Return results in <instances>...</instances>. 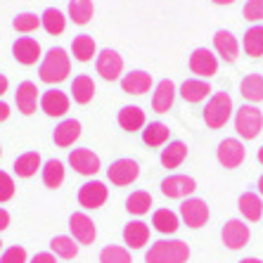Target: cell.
<instances>
[{
  "instance_id": "6da1fadb",
  "label": "cell",
  "mask_w": 263,
  "mask_h": 263,
  "mask_svg": "<svg viewBox=\"0 0 263 263\" xmlns=\"http://www.w3.org/2000/svg\"><path fill=\"white\" fill-rule=\"evenodd\" d=\"M69 71H71V60L64 48H50L38 67V76L43 83H62L67 81Z\"/></svg>"
},
{
  "instance_id": "7a4b0ae2",
  "label": "cell",
  "mask_w": 263,
  "mask_h": 263,
  "mask_svg": "<svg viewBox=\"0 0 263 263\" xmlns=\"http://www.w3.org/2000/svg\"><path fill=\"white\" fill-rule=\"evenodd\" d=\"M190 247L180 239H159L145 254V263H187Z\"/></svg>"
},
{
  "instance_id": "3957f363",
  "label": "cell",
  "mask_w": 263,
  "mask_h": 263,
  "mask_svg": "<svg viewBox=\"0 0 263 263\" xmlns=\"http://www.w3.org/2000/svg\"><path fill=\"white\" fill-rule=\"evenodd\" d=\"M261 128H263V114L256 104H242L235 111V130H237L239 138L254 140V138H258Z\"/></svg>"
},
{
  "instance_id": "277c9868",
  "label": "cell",
  "mask_w": 263,
  "mask_h": 263,
  "mask_svg": "<svg viewBox=\"0 0 263 263\" xmlns=\"http://www.w3.org/2000/svg\"><path fill=\"white\" fill-rule=\"evenodd\" d=\"M233 117V98L228 92H216L214 98L206 102V109H204V121H206L209 128H223Z\"/></svg>"
},
{
  "instance_id": "5b68a950",
  "label": "cell",
  "mask_w": 263,
  "mask_h": 263,
  "mask_svg": "<svg viewBox=\"0 0 263 263\" xmlns=\"http://www.w3.org/2000/svg\"><path fill=\"white\" fill-rule=\"evenodd\" d=\"M138 176H140V166H138L135 159H117L111 161V166L107 168V178L117 187H126V185L135 183Z\"/></svg>"
},
{
  "instance_id": "8992f818",
  "label": "cell",
  "mask_w": 263,
  "mask_h": 263,
  "mask_svg": "<svg viewBox=\"0 0 263 263\" xmlns=\"http://www.w3.org/2000/svg\"><path fill=\"white\" fill-rule=\"evenodd\" d=\"M195 190H197V183L195 178L190 176L176 173V176H166L161 180V195L168 197V199H187Z\"/></svg>"
},
{
  "instance_id": "52a82bcc",
  "label": "cell",
  "mask_w": 263,
  "mask_h": 263,
  "mask_svg": "<svg viewBox=\"0 0 263 263\" xmlns=\"http://www.w3.org/2000/svg\"><path fill=\"white\" fill-rule=\"evenodd\" d=\"M180 218L187 228H204L209 220V206L204 199H197V197H187L183 204H180Z\"/></svg>"
},
{
  "instance_id": "ba28073f",
  "label": "cell",
  "mask_w": 263,
  "mask_h": 263,
  "mask_svg": "<svg viewBox=\"0 0 263 263\" xmlns=\"http://www.w3.org/2000/svg\"><path fill=\"white\" fill-rule=\"evenodd\" d=\"M69 166H71L76 173L81 176H95V173L102 168L100 164V157L88 147H79V149H71L69 152Z\"/></svg>"
},
{
  "instance_id": "9c48e42d",
  "label": "cell",
  "mask_w": 263,
  "mask_h": 263,
  "mask_svg": "<svg viewBox=\"0 0 263 263\" xmlns=\"http://www.w3.org/2000/svg\"><path fill=\"white\" fill-rule=\"evenodd\" d=\"M95 69L104 81H117L123 71V60L117 50L104 48L98 57H95Z\"/></svg>"
},
{
  "instance_id": "30bf717a",
  "label": "cell",
  "mask_w": 263,
  "mask_h": 263,
  "mask_svg": "<svg viewBox=\"0 0 263 263\" xmlns=\"http://www.w3.org/2000/svg\"><path fill=\"white\" fill-rule=\"evenodd\" d=\"M216 157H218V164L223 166V168H237V166L245 161L247 149L237 138H226V140L218 145Z\"/></svg>"
},
{
  "instance_id": "8fae6325",
  "label": "cell",
  "mask_w": 263,
  "mask_h": 263,
  "mask_svg": "<svg viewBox=\"0 0 263 263\" xmlns=\"http://www.w3.org/2000/svg\"><path fill=\"white\" fill-rule=\"evenodd\" d=\"M220 237H223V245L228 247V249H245L247 242H249V226H245V220L239 218H233L228 220L226 226H223V230H220Z\"/></svg>"
},
{
  "instance_id": "7c38bea8",
  "label": "cell",
  "mask_w": 263,
  "mask_h": 263,
  "mask_svg": "<svg viewBox=\"0 0 263 263\" xmlns=\"http://www.w3.org/2000/svg\"><path fill=\"white\" fill-rule=\"evenodd\" d=\"M69 230H71V237L79 242V245H92L95 237H98V228L90 220V216H86L83 211L79 214H71L69 218Z\"/></svg>"
},
{
  "instance_id": "4fadbf2b",
  "label": "cell",
  "mask_w": 263,
  "mask_h": 263,
  "mask_svg": "<svg viewBox=\"0 0 263 263\" xmlns=\"http://www.w3.org/2000/svg\"><path fill=\"white\" fill-rule=\"evenodd\" d=\"M190 71L197 73L199 79H209L218 71V57L209 48H197L190 55Z\"/></svg>"
},
{
  "instance_id": "5bb4252c",
  "label": "cell",
  "mask_w": 263,
  "mask_h": 263,
  "mask_svg": "<svg viewBox=\"0 0 263 263\" xmlns=\"http://www.w3.org/2000/svg\"><path fill=\"white\" fill-rule=\"evenodd\" d=\"M107 185L100 183V180H88V183L81 185L79 190V204L83 209H100L104 202H107Z\"/></svg>"
},
{
  "instance_id": "9a60e30c",
  "label": "cell",
  "mask_w": 263,
  "mask_h": 263,
  "mask_svg": "<svg viewBox=\"0 0 263 263\" xmlns=\"http://www.w3.org/2000/svg\"><path fill=\"white\" fill-rule=\"evenodd\" d=\"M12 55L19 64H24V67H31V64H36L41 60V45H38L36 38L31 36H22L17 38L12 43Z\"/></svg>"
},
{
  "instance_id": "2e32d148",
  "label": "cell",
  "mask_w": 263,
  "mask_h": 263,
  "mask_svg": "<svg viewBox=\"0 0 263 263\" xmlns=\"http://www.w3.org/2000/svg\"><path fill=\"white\" fill-rule=\"evenodd\" d=\"M38 88L36 83H31V81H22L17 86V92H14V102H17V109L22 111V114H33L36 111V107L41 104V98H38Z\"/></svg>"
},
{
  "instance_id": "e0dca14e",
  "label": "cell",
  "mask_w": 263,
  "mask_h": 263,
  "mask_svg": "<svg viewBox=\"0 0 263 263\" xmlns=\"http://www.w3.org/2000/svg\"><path fill=\"white\" fill-rule=\"evenodd\" d=\"M41 109L48 114V117H64L69 111V98L67 92L57 90V88H50L41 95Z\"/></svg>"
},
{
  "instance_id": "ac0fdd59",
  "label": "cell",
  "mask_w": 263,
  "mask_h": 263,
  "mask_svg": "<svg viewBox=\"0 0 263 263\" xmlns=\"http://www.w3.org/2000/svg\"><path fill=\"white\" fill-rule=\"evenodd\" d=\"M173 100H176V83L168 79L159 81L157 88H154V95H152V109L157 114H166V111L173 107Z\"/></svg>"
},
{
  "instance_id": "d6986e66",
  "label": "cell",
  "mask_w": 263,
  "mask_h": 263,
  "mask_svg": "<svg viewBox=\"0 0 263 263\" xmlns=\"http://www.w3.org/2000/svg\"><path fill=\"white\" fill-rule=\"evenodd\" d=\"M152 88V73L147 71H130L121 79V90L128 95H145Z\"/></svg>"
},
{
  "instance_id": "ffe728a7",
  "label": "cell",
  "mask_w": 263,
  "mask_h": 263,
  "mask_svg": "<svg viewBox=\"0 0 263 263\" xmlns=\"http://www.w3.org/2000/svg\"><path fill=\"white\" fill-rule=\"evenodd\" d=\"M214 48H216V55H220V60H226V62H235L239 55V43L230 31H218L216 33Z\"/></svg>"
},
{
  "instance_id": "44dd1931",
  "label": "cell",
  "mask_w": 263,
  "mask_h": 263,
  "mask_svg": "<svg viewBox=\"0 0 263 263\" xmlns=\"http://www.w3.org/2000/svg\"><path fill=\"white\" fill-rule=\"evenodd\" d=\"M81 135V121L76 119H64L62 123H57L55 133H52V140L57 147H71L73 142L79 140Z\"/></svg>"
},
{
  "instance_id": "7402d4cb",
  "label": "cell",
  "mask_w": 263,
  "mask_h": 263,
  "mask_svg": "<svg viewBox=\"0 0 263 263\" xmlns=\"http://www.w3.org/2000/svg\"><path fill=\"white\" fill-rule=\"evenodd\" d=\"M123 242L130 249H142L149 242V226L142 220H130L128 226L123 228Z\"/></svg>"
},
{
  "instance_id": "603a6c76",
  "label": "cell",
  "mask_w": 263,
  "mask_h": 263,
  "mask_svg": "<svg viewBox=\"0 0 263 263\" xmlns=\"http://www.w3.org/2000/svg\"><path fill=\"white\" fill-rule=\"evenodd\" d=\"M185 159H187V145L180 140H171L159 154V161L164 168H178Z\"/></svg>"
},
{
  "instance_id": "cb8c5ba5",
  "label": "cell",
  "mask_w": 263,
  "mask_h": 263,
  "mask_svg": "<svg viewBox=\"0 0 263 263\" xmlns=\"http://www.w3.org/2000/svg\"><path fill=\"white\" fill-rule=\"evenodd\" d=\"M152 226L161 235H173L180 228V216L171 209H157L152 216Z\"/></svg>"
},
{
  "instance_id": "d4e9b609",
  "label": "cell",
  "mask_w": 263,
  "mask_h": 263,
  "mask_svg": "<svg viewBox=\"0 0 263 263\" xmlns=\"http://www.w3.org/2000/svg\"><path fill=\"white\" fill-rule=\"evenodd\" d=\"M95 95V81L88 76V73H79L76 79L71 81V98L76 104H88Z\"/></svg>"
},
{
  "instance_id": "484cf974",
  "label": "cell",
  "mask_w": 263,
  "mask_h": 263,
  "mask_svg": "<svg viewBox=\"0 0 263 263\" xmlns=\"http://www.w3.org/2000/svg\"><path fill=\"white\" fill-rule=\"evenodd\" d=\"M209 92H211V86H209L204 79H187L183 86H180V98L192 104L206 100Z\"/></svg>"
},
{
  "instance_id": "4316f807",
  "label": "cell",
  "mask_w": 263,
  "mask_h": 263,
  "mask_svg": "<svg viewBox=\"0 0 263 263\" xmlns=\"http://www.w3.org/2000/svg\"><path fill=\"white\" fill-rule=\"evenodd\" d=\"M239 214L245 216V220H251V223L261 220V216H263L261 195H256V192H245V195L239 197Z\"/></svg>"
},
{
  "instance_id": "83f0119b",
  "label": "cell",
  "mask_w": 263,
  "mask_h": 263,
  "mask_svg": "<svg viewBox=\"0 0 263 263\" xmlns=\"http://www.w3.org/2000/svg\"><path fill=\"white\" fill-rule=\"evenodd\" d=\"M119 126H121L123 130H130V133L145 128V111H142L140 107H135V104L123 107V109L119 111Z\"/></svg>"
},
{
  "instance_id": "f1b7e54d",
  "label": "cell",
  "mask_w": 263,
  "mask_h": 263,
  "mask_svg": "<svg viewBox=\"0 0 263 263\" xmlns=\"http://www.w3.org/2000/svg\"><path fill=\"white\" fill-rule=\"evenodd\" d=\"M239 92H242V98L249 100L251 104L263 102V76L261 73H249V76H245L242 83H239Z\"/></svg>"
},
{
  "instance_id": "f546056e",
  "label": "cell",
  "mask_w": 263,
  "mask_h": 263,
  "mask_svg": "<svg viewBox=\"0 0 263 263\" xmlns=\"http://www.w3.org/2000/svg\"><path fill=\"white\" fill-rule=\"evenodd\" d=\"M71 52L79 62H90L92 57H98V45L92 41V36L88 33H81L71 41Z\"/></svg>"
},
{
  "instance_id": "4dcf8cb0",
  "label": "cell",
  "mask_w": 263,
  "mask_h": 263,
  "mask_svg": "<svg viewBox=\"0 0 263 263\" xmlns=\"http://www.w3.org/2000/svg\"><path fill=\"white\" fill-rule=\"evenodd\" d=\"M168 135H171V130H168L166 123L152 121V123H147L145 130H142V142L149 147H161L168 142Z\"/></svg>"
},
{
  "instance_id": "1f68e13d",
  "label": "cell",
  "mask_w": 263,
  "mask_h": 263,
  "mask_svg": "<svg viewBox=\"0 0 263 263\" xmlns=\"http://www.w3.org/2000/svg\"><path fill=\"white\" fill-rule=\"evenodd\" d=\"M69 19H71L73 24H88L92 19V12H95V7H92V0H69Z\"/></svg>"
},
{
  "instance_id": "d6a6232c",
  "label": "cell",
  "mask_w": 263,
  "mask_h": 263,
  "mask_svg": "<svg viewBox=\"0 0 263 263\" xmlns=\"http://www.w3.org/2000/svg\"><path fill=\"white\" fill-rule=\"evenodd\" d=\"M14 173H17V178H31L36 176V171L41 168V154L38 152H24L22 157H17L14 159Z\"/></svg>"
},
{
  "instance_id": "836d02e7",
  "label": "cell",
  "mask_w": 263,
  "mask_h": 263,
  "mask_svg": "<svg viewBox=\"0 0 263 263\" xmlns=\"http://www.w3.org/2000/svg\"><path fill=\"white\" fill-rule=\"evenodd\" d=\"M41 26L48 31L50 36H60V33H64V29H67V17H64L57 7H48L43 12V17H41Z\"/></svg>"
},
{
  "instance_id": "e575fe53",
  "label": "cell",
  "mask_w": 263,
  "mask_h": 263,
  "mask_svg": "<svg viewBox=\"0 0 263 263\" xmlns=\"http://www.w3.org/2000/svg\"><path fill=\"white\" fill-rule=\"evenodd\" d=\"M43 183L45 187H52V190H57L62 183H64V164H62L60 159H48L43 164Z\"/></svg>"
},
{
  "instance_id": "d590c367",
  "label": "cell",
  "mask_w": 263,
  "mask_h": 263,
  "mask_svg": "<svg viewBox=\"0 0 263 263\" xmlns=\"http://www.w3.org/2000/svg\"><path fill=\"white\" fill-rule=\"evenodd\" d=\"M50 249L60 258H73L79 254V242L73 237H67V235H57L50 239Z\"/></svg>"
},
{
  "instance_id": "8d00e7d4",
  "label": "cell",
  "mask_w": 263,
  "mask_h": 263,
  "mask_svg": "<svg viewBox=\"0 0 263 263\" xmlns=\"http://www.w3.org/2000/svg\"><path fill=\"white\" fill-rule=\"evenodd\" d=\"M149 206H152V195L145 190L133 192V195L126 199V209H128V214H133V216H145L147 211H149Z\"/></svg>"
},
{
  "instance_id": "74e56055",
  "label": "cell",
  "mask_w": 263,
  "mask_h": 263,
  "mask_svg": "<svg viewBox=\"0 0 263 263\" xmlns=\"http://www.w3.org/2000/svg\"><path fill=\"white\" fill-rule=\"evenodd\" d=\"M245 52L249 57L263 55V26H251L245 33Z\"/></svg>"
},
{
  "instance_id": "f35d334b",
  "label": "cell",
  "mask_w": 263,
  "mask_h": 263,
  "mask_svg": "<svg viewBox=\"0 0 263 263\" xmlns=\"http://www.w3.org/2000/svg\"><path fill=\"white\" fill-rule=\"evenodd\" d=\"M100 263H133L130 258V251L123 249V247L109 245L100 251Z\"/></svg>"
},
{
  "instance_id": "ab89813d",
  "label": "cell",
  "mask_w": 263,
  "mask_h": 263,
  "mask_svg": "<svg viewBox=\"0 0 263 263\" xmlns=\"http://www.w3.org/2000/svg\"><path fill=\"white\" fill-rule=\"evenodd\" d=\"M12 26L19 33H31V31H36L38 26H41V17L33 12H22L12 19Z\"/></svg>"
},
{
  "instance_id": "60d3db41",
  "label": "cell",
  "mask_w": 263,
  "mask_h": 263,
  "mask_svg": "<svg viewBox=\"0 0 263 263\" xmlns=\"http://www.w3.org/2000/svg\"><path fill=\"white\" fill-rule=\"evenodd\" d=\"M14 197V180L10 173L0 171V204L3 202H10Z\"/></svg>"
},
{
  "instance_id": "b9f144b4",
  "label": "cell",
  "mask_w": 263,
  "mask_h": 263,
  "mask_svg": "<svg viewBox=\"0 0 263 263\" xmlns=\"http://www.w3.org/2000/svg\"><path fill=\"white\" fill-rule=\"evenodd\" d=\"M0 263H26V249L24 247H10L0 254Z\"/></svg>"
},
{
  "instance_id": "7bdbcfd3",
  "label": "cell",
  "mask_w": 263,
  "mask_h": 263,
  "mask_svg": "<svg viewBox=\"0 0 263 263\" xmlns=\"http://www.w3.org/2000/svg\"><path fill=\"white\" fill-rule=\"evenodd\" d=\"M245 19L249 22H261L263 19V0H247L245 5Z\"/></svg>"
},
{
  "instance_id": "ee69618b",
  "label": "cell",
  "mask_w": 263,
  "mask_h": 263,
  "mask_svg": "<svg viewBox=\"0 0 263 263\" xmlns=\"http://www.w3.org/2000/svg\"><path fill=\"white\" fill-rule=\"evenodd\" d=\"M29 263H57V256L52 251H41V254H36Z\"/></svg>"
},
{
  "instance_id": "f6af8a7d",
  "label": "cell",
  "mask_w": 263,
  "mask_h": 263,
  "mask_svg": "<svg viewBox=\"0 0 263 263\" xmlns=\"http://www.w3.org/2000/svg\"><path fill=\"white\" fill-rule=\"evenodd\" d=\"M7 226H10V214H7L5 209H0V233H3Z\"/></svg>"
},
{
  "instance_id": "bcb514c9",
  "label": "cell",
  "mask_w": 263,
  "mask_h": 263,
  "mask_svg": "<svg viewBox=\"0 0 263 263\" xmlns=\"http://www.w3.org/2000/svg\"><path fill=\"white\" fill-rule=\"evenodd\" d=\"M7 119H10V104H5L0 100V123L7 121Z\"/></svg>"
},
{
  "instance_id": "7dc6e473",
  "label": "cell",
  "mask_w": 263,
  "mask_h": 263,
  "mask_svg": "<svg viewBox=\"0 0 263 263\" xmlns=\"http://www.w3.org/2000/svg\"><path fill=\"white\" fill-rule=\"evenodd\" d=\"M7 86H10V81H7V76H3V73H0V98H3V95L7 92Z\"/></svg>"
},
{
  "instance_id": "c3c4849f",
  "label": "cell",
  "mask_w": 263,
  "mask_h": 263,
  "mask_svg": "<svg viewBox=\"0 0 263 263\" xmlns=\"http://www.w3.org/2000/svg\"><path fill=\"white\" fill-rule=\"evenodd\" d=\"M239 263H263V261H261V258H254V256H251V258H242Z\"/></svg>"
},
{
  "instance_id": "681fc988",
  "label": "cell",
  "mask_w": 263,
  "mask_h": 263,
  "mask_svg": "<svg viewBox=\"0 0 263 263\" xmlns=\"http://www.w3.org/2000/svg\"><path fill=\"white\" fill-rule=\"evenodd\" d=\"M211 3H216V5H230V3H235V0H211Z\"/></svg>"
},
{
  "instance_id": "f907efd6",
  "label": "cell",
  "mask_w": 263,
  "mask_h": 263,
  "mask_svg": "<svg viewBox=\"0 0 263 263\" xmlns=\"http://www.w3.org/2000/svg\"><path fill=\"white\" fill-rule=\"evenodd\" d=\"M258 192H261V195H263V176L258 178Z\"/></svg>"
},
{
  "instance_id": "816d5d0a",
  "label": "cell",
  "mask_w": 263,
  "mask_h": 263,
  "mask_svg": "<svg viewBox=\"0 0 263 263\" xmlns=\"http://www.w3.org/2000/svg\"><path fill=\"white\" fill-rule=\"evenodd\" d=\"M258 161H261V164H263V147H261V149H258Z\"/></svg>"
},
{
  "instance_id": "f5cc1de1",
  "label": "cell",
  "mask_w": 263,
  "mask_h": 263,
  "mask_svg": "<svg viewBox=\"0 0 263 263\" xmlns=\"http://www.w3.org/2000/svg\"><path fill=\"white\" fill-rule=\"evenodd\" d=\"M0 247H3V242H0Z\"/></svg>"
},
{
  "instance_id": "db71d44e",
  "label": "cell",
  "mask_w": 263,
  "mask_h": 263,
  "mask_svg": "<svg viewBox=\"0 0 263 263\" xmlns=\"http://www.w3.org/2000/svg\"><path fill=\"white\" fill-rule=\"evenodd\" d=\"M0 154H3V149H0Z\"/></svg>"
}]
</instances>
